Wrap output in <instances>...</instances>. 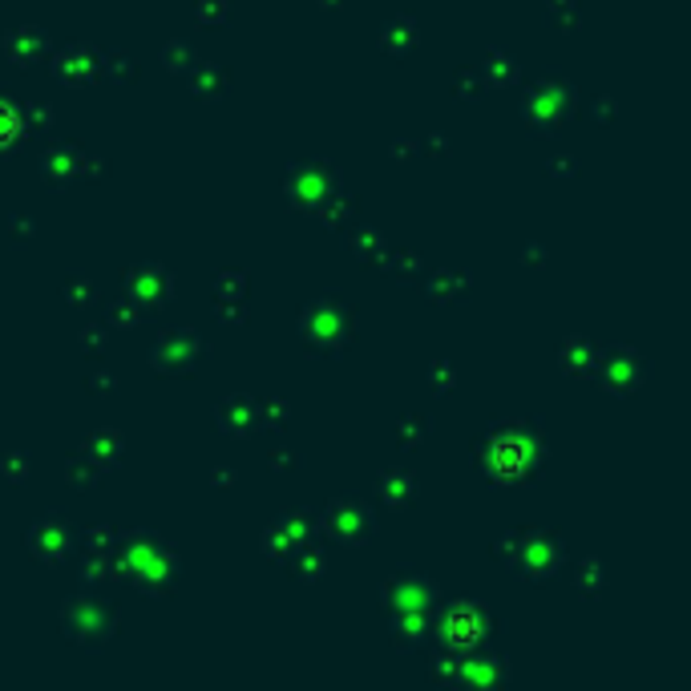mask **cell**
Wrapping results in <instances>:
<instances>
[{
    "label": "cell",
    "instance_id": "6da1fadb",
    "mask_svg": "<svg viewBox=\"0 0 691 691\" xmlns=\"http://www.w3.org/2000/svg\"><path fill=\"white\" fill-rule=\"evenodd\" d=\"M542 457H546V449H542V437H538L534 429H530V437L510 441L506 425L493 429L489 441H485V449H481V465H485L493 477H498V481H526V477L538 469Z\"/></svg>",
    "mask_w": 691,
    "mask_h": 691
},
{
    "label": "cell",
    "instance_id": "7a4b0ae2",
    "mask_svg": "<svg viewBox=\"0 0 691 691\" xmlns=\"http://www.w3.org/2000/svg\"><path fill=\"white\" fill-rule=\"evenodd\" d=\"M61 627L69 639H77L85 647H102L118 631V611L102 599H69L61 607Z\"/></svg>",
    "mask_w": 691,
    "mask_h": 691
},
{
    "label": "cell",
    "instance_id": "3957f363",
    "mask_svg": "<svg viewBox=\"0 0 691 691\" xmlns=\"http://www.w3.org/2000/svg\"><path fill=\"white\" fill-rule=\"evenodd\" d=\"M300 328H304V340H308L312 348L336 352V348H344L348 336H352V316H348V308H344L340 300H316V304L304 312Z\"/></svg>",
    "mask_w": 691,
    "mask_h": 691
},
{
    "label": "cell",
    "instance_id": "277c9868",
    "mask_svg": "<svg viewBox=\"0 0 691 691\" xmlns=\"http://www.w3.org/2000/svg\"><path fill=\"white\" fill-rule=\"evenodd\" d=\"M324 530L344 542V546H360L372 538V510L360 502V498H340L328 506V518H324Z\"/></svg>",
    "mask_w": 691,
    "mask_h": 691
},
{
    "label": "cell",
    "instance_id": "5b68a950",
    "mask_svg": "<svg viewBox=\"0 0 691 691\" xmlns=\"http://www.w3.org/2000/svg\"><path fill=\"white\" fill-rule=\"evenodd\" d=\"M599 380L611 388V392H635L639 384H643V376H647V364H643V356L639 352H631V348H611L603 360H599Z\"/></svg>",
    "mask_w": 691,
    "mask_h": 691
},
{
    "label": "cell",
    "instance_id": "8992f818",
    "mask_svg": "<svg viewBox=\"0 0 691 691\" xmlns=\"http://www.w3.org/2000/svg\"><path fill=\"white\" fill-rule=\"evenodd\" d=\"M558 562H562V546H558L554 538H546V534H526V550L514 554V570H522V574H530V578L554 574Z\"/></svg>",
    "mask_w": 691,
    "mask_h": 691
},
{
    "label": "cell",
    "instance_id": "52a82bcc",
    "mask_svg": "<svg viewBox=\"0 0 691 691\" xmlns=\"http://www.w3.org/2000/svg\"><path fill=\"white\" fill-rule=\"evenodd\" d=\"M194 356H199V340H194V332H166L154 348V368L158 372H190Z\"/></svg>",
    "mask_w": 691,
    "mask_h": 691
},
{
    "label": "cell",
    "instance_id": "ba28073f",
    "mask_svg": "<svg viewBox=\"0 0 691 691\" xmlns=\"http://www.w3.org/2000/svg\"><path fill=\"white\" fill-rule=\"evenodd\" d=\"M97 73H102V57H97L93 49H85V45L65 49L57 57V77L65 85H89V81H97Z\"/></svg>",
    "mask_w": 691,
    "mask_h": 691
},
{
    "label": "cell",
    "instance_id": "9c48e42d",
    "mask_svg": "<svg viewBox=\"0 0 691 691\" xmlns=\"http://www.w3.org/2000/svg\"><path fill=\"white\" fill-rule=\"evenodd\" d=\"M554 89H558V85H538V89H534V97H526V110H530V118H534L538 126H554V122H562V118H566L570 93L562 89V97H554Z\"/></svg>",
    "mask_w": 691,
    "mask_h": 691
},
{
    "label": "cell",
    "instance_id": "30bf717a",
    "mask_svg": "<svg viewBox=\"0 0 691 691\" xmlns=\"http://www.w3.org/2000/svg\"><path fill=\"white\" fill-rule=\"evenodd\" d=\"M130 291L138 295L146 308H162L166 291H170V279H166L158 267H138V271L130 275ZM142 304H138V308H142Z\"/></svg>",
    "mask_w": 691,
    "mask_h": 691
},
{
    "label": "cell",
    "instance_id": "8fae6325",
    "mask_svg": "<svg viewBox=\"0 0 691 691\" xmlns=\"http://www.w3.org/2000/svg\"><path fill=\"white\" fill-rule=\"evenodd\" d=\"M69 542H73V538H69V530H65L57 518L41 522V526L33 530V538H29L33 554H37V558H49V562H57V558L65 554V546H69Z\"/></svg>",
    "mask_w": 691,
    "mask_h": 691
},
{
    "label": "cell",
    "instance_id": "7c38bea8",
    "mask_svg": "<svg viewBox=\"0 0 691 691\" xmlns=\"http://www.w3.org/2000/svg\"><path fill=\"white\" fill-rule=\"evenodd\" d=\"M477 615H481L477 603H457V607L449 611V619H445V639L457 643V647H465V643H473L477 635H485V627H473Z\"/></svg>",
    "mask_w": 691,
    "mask_h": 691
},
{
    "label": "cell",
    "instance_id": "4fadbf2b",
    "mask_svg": "<svg viewBox=\"0 0 691 691\" xmlns=\"http://www.w3.org/2000/svg\"><path fill=\"white\" fill-rule=\"evenodd\" d=\"M376 493H380V498H384L392 510H401V506H409V502L417 498V477H413V473H401V469L380 473Z\"/></svg>",
    "mask_w": 691,
    "mask_h": 691
},
{
    "label": "cell",
    "instance_id": "5bb4252c",
    "mask_svg": "<svg viewBox=\"0 0 691 691\" xmlns=\"http://www.w3.org/2000/svg\"><path fill=\"white\" fill-rule=\"evenodd\" d=\"M255 421H259V413H255L251 397H231V401H223V409H219V425H223L231 437H247V433L255 429Z\"/></svg>",
    "mask_w": 691,
    "mask_h": 691
},
{
    "label": "cell",
    "instance_id": "9a60e30c",
    "mask_svg": "<svg viewBox=\"0 0 691 691\" xmlns=\"http://www.w3.org/2000/svg\"><path fill=\"white\" fill-rule=\"evenodd\" d=\"M562 368H566L570 376H595V368H599V348L590 344V340H582V336H574V340L562 348Z\"/></svg>",
    "mask_w": 691,
    "mask_h": 691
},
{
    "label": "cell",
    "instance_id": "2e32d148",
    "mask_svg": "<svg viewBox=\"0 0 691 691\" xmlns=\"http://www.w3.org/2000/svg\"><path fill=\"white\" fill-rule=\"evenodd\" d=\"M45 53H49L45 33H37V29H17V33H9V57H13L17 65H37Z\"/></svg>",
    "mask_w": 691,
    "mask_h": 691
},
{
    "label": "cell",
    "instance_id": "e0dca14e",
    "mask_svg": "<svg viewBox=\"0 0 691 691\" xmlns=\"http://www.w3.org/2000/svg\"><path fill=\"white\" fill-rule=\"evenodd\" d=\"M413 41H417V25L405 17V21H392L384 33H380V45L388 49V53H405V49H413Z\"/></svg>",
    "mask_w": 691,
    "mask_h": 691
},
{
    "label": "cell",
    "instance_id": "ac0fdd59",
    "mask_svg": "<svg viewBox=\"0 0 691 691\" xmlns=\"http://www.w3.org/2000/svg\"><path fill=\"white\" fill-rule=\"evenodd\" d=\"M207 81H199V77H194V93H199V97H207V102H215V97H223L227 93V73L223 69H215V65H203L199 69Z\"/></svg>",
    "mask_w": 691,
    "mask_h": 691
},
{
    "label": "cell",
    "instance_id": "d6986e66",
    "mask_svg": "<svg viewBox=\"0 0 691 691\" xmlns=\"http://www.w3.org/2000/svg\"><path fill=\"white\" fill-rule=\"evenodd\" d=\"M223 9H227V0H199V21H203V25H207V21H211V25H223V21H227Z\"/></svg>",
    "mask_w": 691,
    "mask_h": 691
}]
</instances>
